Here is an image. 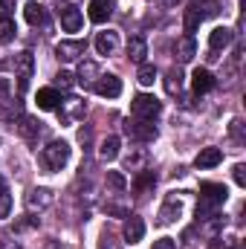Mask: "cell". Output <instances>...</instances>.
<instances>
[{
	"instance_id": "6da1fadb",
	"label": "cell",
	"mask_w": 246,
	"mask_h": 249,
	"mask_svg": "<svg viewBox=\"0 0 246 249\" xmlns=\"http://www.w3.org/2000/svg\"><path fill=\"white\" fill-rule=\"evenodd\" d=\"M226 186L220 183H203L200 186V206H197V217L200 220H209V212H214L217 206L226 203Z\"/></svg>"
},
{
	"instance_id": "7a4b0ae2",
	"label": "cell",
	"mask_w": 246,
	"mask_h": 249,
	"mask_svg": "<svg viewBox=\"0 0 246 249\" xmlns=\"http://www.w3.org/2000/svg\"><path fill=\"white\" fill-rule=\"evenodd\" d=\"M41 162H44L50 171H61L64 165L70 162V145H67L64 139H55V142H50V145L41 151Z\"/></svg>"
},
{
	"instance_id": "3957f363",
	"label": "cell",
	"mask_w": 246,
	"mask_h": 249,
	"mask_svg": "<svg viewBox=\"0 0 246 249\" xmlns=\"http://www.w3.org/2000/svg\"><path fill=\"white\" fill-rule=\"evenodd\" d=\"M130 113H133L136 119H142V122H154V119L162 113V105H159V99H154V96H148V93H139V96H133V102H130Z\"/></svg>"
},
{
	"instance_id": "277c9868",
	"label": "cell",
	"mask_w": 246,
	"mask_h": 249,
	"mask_svg": "<svg viewBox=\"0 0 246 249\" xmlns=\"http://www.w3.org/2000/svg\"><path fill=\"white\" fill-rule=\"evenodd\" d=\"M55 110H58L61 122L75 124L78 119H84V113H87V102H84V99H75V96H70V99H64Z\"/></svg>"
},
{
	"instance_id": "5b68a950",
	"label": "cell",
	"mask_w": 246,
	"mask_h": 249,
	"mask_svg": "<svg viewBox=\"0 0 246 249\" xmlns=\"http://www.w3.org/2000/svg\"><path fill=\"white\" fill-rule=\"evenodd\" d=\"M32 70H35V55H32L29 50H23V53L15 55V72H18V90H20V93L29 87Z\"/></svg>"
},
{
	"instance_id": "8992f818",
	"label": "cell",
	"mask_w": 246,
	"mask_h": 249,
	"mask_svg": "<svg viewBox=\"0 0 246 249\" xmlns=\"http://www.w3.org/2000/svg\"><path fill=\"white\" fill-rule=\"evenodd\" d=\"M180 214H183V197L168 194V200L162 203V209H159V214H157V223H159V226H171Z\"/></svg>"
},
{
	"instance_id": "52a82bcc",
	"label": "cell",
	"mask_w": 246,
	"mask_h": 249,
	"mask_svg": "<svg viewBox=\"0 0 246 249\" xmlns=\"http://www.w3.org/2000/svg\"><path fill=\"white\" fill-rule=\"evenodd\" d=\"M124 133H127L130 139H136V142H154V139H157V127L151 122H142V119L127 122L124 124Z\"/></svg>"
},
{
	"instance_id": "ba28073f",
	"label": "cell",
	"mask_w": 246,
	"mask_h": 249,
	"mask_svg": "<svg viewBox=\"0 0 246 249\" xmlns=\"http://www.w3.org/2000/svg\"><path fill=\"white\" fill-rule=\"evenodd\" d=\"M93 87H96V93H99L102 99H116V96H122V78H116V75H99Z\"/></svg>"
},
{
	"instance_id": "9c48e42d",
	"label": "cell",
	"mask_w": 246,
	"mask_h": 249,
	"mask_svg": "<svg viewBox=\"0 0 246 249\" xmlns=\"http://www.w3.org/2000/svg\"><path fill=\"white\" fill-rule=\"evenodd\" d=\"M119 50V32L107 29V32H99L96 35V53L99 55H113Z\"/></svg>"
},
{
	"instance_id": "30bf717a",
	"label": "cell",
	"mask_w": 246,
	"mask_h": 249,
	"mask_svg": "<svg viewBox=\"0 0 246 249\" xmlns=\"http://www.w3.org/2000/svg\"><path fill=\"white\" fill-rule=\"evenodd\" d=\"M122 235H124L127 244H139V241L145 238V223H142V217L130 214V217L124 220V226H122Z\"/></svg>"
},
{
	"instance_id": "8fae6325",
	"label": "cell",
	"mask_w": 246,
	"mask_h": 249,
	"mask_svg": "<svg viewBox=\"0 0 246 249\" xmlns=\"http://www.w3.org/2000/svg\"><path fill=\"white\" fill-rule=\"evenodd\" d=\"M53 200H55V194L50 191V188H32L29 194H26V206L35 212H41V209H47V206H53Z\"/></svg>"
},
{
	"instance_id": "7c38bea8",
	"label": "cell",
	"mask_w": 246,
	"mask_h": 249,
	"mask_svg": "<svg viewBox=\"0 0 246 249\" xmlns=\"http://www.w3.org/2000/svg\"><path fill=\"white\" fill-rule=\"evenodd\" d=\"M110 15H113V0H90L87 18H90L93 23H105Z\"/></svg>"
},
{
	"instance_id": "4fadbf2b",
	"label": "cell",
	"mask_w": 246,
	"mask_h": 249,
	"mask_svg": "<svg viewBox=\"0 0 246 249\" xmlns=\"http://www.w3.org/2000/svg\"><path fill=\"white\" fill-rule=\"evenodd\" d=\"M55 55H58L61 61H78V58L84 55V41H61V44L55 47Z\"/></svg>"
},
{
	"instance_id": "5bb4252c",
	"label": "cell",
	"mask_w": 246,
	"mask_h": 249,
	"mask_svg": "<svg viewBox=\"0 0 246 249\" xmlns=\"http://www.w3.org/2000/svg\"><path fill=\"white\" fill-rule=\"evenodd\" d=\"M232 41H235V32H232V29H226V26H217V29H211V35H209V47H211V53L226 50Z\"/></svg>"
},
{
	"instance_id": "9a60e30c",
	"label": "cell",
	"mask_w": 246,
	"mask_h": 249,
	"mask_svg": "<svg viewBox=\"0 0 246 249\" xmlns=\"http://www.w3.org/2000/svg\"><path fill=\"white\" fill-rule=\"evenodd\" d=\"M18 133L26 139V142H35L38 139V133H41V122L38 119H32V116H18Z\"/></svg>"
},
{
	"instance_id": "2e32d148",
	"label": "cell",
	"mask_w": 246,
	"mask_h": 249,
	"mask_svg": "<svg viewBox=\"0 0 246 249\" xmlns=\"http://www.w3.org/2000/svg\"><path fill=\"white\" fill-rule=\"evenodd\" d=\"M220 162H223V151H220V148H203V151L197 154V160H194L197 168H214V165H220Z\"/></svg>"
},
{
	"instance_id": "e0dca14e",
	"label": "cell",
	"mask_w": 246,
	"mask_h": 249,
	"mask_svg": "<svg viewBox=\"0 0 246 249\" xmlns=\"http://www.w3.org/2000/svg\"><path fill=\"white\" fill-rule=\"evenodd\" d=\"M23 18L29 26H47V9L41 3H26L23 6Z\"/></svg>"
},
{
	"instance_id": "ac0fdd59",
	"label": "cell",
	"mask_w": 246,
	"mask_h": 249,
	"mask_svg": "<svg viewBox=\"0 0 246 249\" xmlns=\"http://www.w3.org/2000/svg\"><path fill=\"white\" fill-rule=\"evenodd\" d=\"M191 87H194L197 96H203V93H209V90L214 87V75H211L209 70H194V75H191Z\"/></svg>"
},
{
	"instance_id": "d6986e66",
	"label": "cell",
	"mask_w": 246,
	"mask_h": 249,
	"mask_svg": "<svg viewBox=\"0 0 246 249\" xmlns=\"http://www.w3.org/2000/svg\"><path fill=\"white\" fill-rule=\"evenodd\" d=\"M127 55H130V61L145 64V55H148V44H145V38H142V35H136V38H130V41H127Z\"/></svg>"
},
{
	"instance_id": "ffe728a7",
	"label": "cell",
	"mask_w": 246,
	"mask_h": 249,
	"mask_svg": "<svg viewBox=\"0 0 246 249\" xmlns=\"http://www.w3.org/2000/svg\"><path fill=\"white\" fill-rule=\"evenodd\" d=\"M35 102H38V107L41 110H55L58 107V93H55V87H44V90H38V96H35Z\"/></svg>"
},
{
	"instance_id": "44dd1931",
	"label": "cell",
	"mask_w": 246,
	"mask_h": 249,
	"mask_svg": "<svg viewBox=\"0 0 246 249\" xmlns=\"http://www.w3.org/2000/svg\"><path fill=\"white\" fill-rule=\"evenodd\" d=\"M81 23H84V18H81L78 9H64L61 12V29L64 32H78Z\"/></svg>"
},
{
	"instance_id": "7402d4cb",
	"label": "cell",
	"mask_w": 246,
	"mask_h": 249,
	"mask_svg": "<svg viewBox=\"0 0 246 249\" xmlns=\"http://www.w3.org/2000/svg\"><path fill=\"white\" fill-rule=\"evenodd\" d=\"M194 55H197V44H194V38H191V35L180 38V41H177V58H180L183 64H188Z\"/></svg>"
},
{
	"instance_id": "603a6c76",
	"label": "cell",
	"mask_w": 246,
	"mask_h": 249,
	"mask_svg": "<svg viewBox=\"0 0 246 249\" xmlns=\"http://www.w3.org/2000/svg\"><path fill=\"white\" fill-rule=\"evenodd\" d=\"M99 75H102V70H99V64L96 61H81L78 64V78H75V81L90 84V81H96Z\"/></svg>"
},
{
	"instance_id": "cb8c5ba5",
	"label": "cell",
	"mask_w": 246,
	"mask_h": 249,
	"mask_svg": "<svg viewBox=\"0 0 246 249\" xmlns=\"http://www.w3.org/2000/svg\"><path fill=\"white\" fill-rule=\"evenodd\" d=\"M99 157H102L105 162H113V160L119 157V136H107V139L102 142V148H99Z\"/></svg>"
},
{
	"instance_id": "d4e9b609",
	"label": "cell",
	"mask_w": 246,
	"mask_h": 249,
	"mask_svg": "<svg viewBox=\"0 0 246 249\" xmlns=\"http://www.w3.org/2000/svg\"><path fill=\"white\" fill-rule=\"evenodd\" d=\"M203 23V12H200V0L191 3V9H185V32H194Z\"/></svg>"
},
{
	"instance_id": "484cf974",
	"label": "cell",
	"mask_w": 246,
	"mask_h": 249,
	"mask_svg": "<svg viewBox=\"0 0 246 249\" xmlns=\"http://www.w3.org/2000/svg\"><path fill=\"white\" fill-rule=\"evenodd\" d=\"M136 78H139V84H142V87H151V84L157 81V67H154V64H139Z\"/></svg>"
},
{
	"instance_id": "4316f807",
	"label": "cell",
	"mask_w": 246,
	"mask_h": 249,
	"mask_svg": "<svg viewBox=\"0 0 246 249\" xmlns=\"http://www.w3.org/2000/svg\"><path fill=\"white\" fill-rule=\"evenodd\" d=\"M180 87H183V75H180V70H171V72H168V78H165V90H168L171 96H177V93H180Z\"/></svg>"
},
{
	"instance_id": "83f0119b",
	"label": "cell",
	"mask_w": 246,
	"mask_h": 249,
	"mask_svg": "<svg viewBox=\"0 0 246 249\" xmlns=\"http://www.w3.org/2000/svg\"><path fill=\"white\" fill-rule=\"evenodd\" d=\"M105 180H107V186L113 188V191H124V188H127V180H124L122 171H107Z\"/></svg>"
},
{
	"instance_id": "f1b7e54d",
	"label": "cell",
	"mask_w": 246,
	"mask_h": 249,
	"mask_svg": "<svg viewBox=\"0 0 246 249\" xmlns=\"http://www.w3.org/2000/svg\"><path fill=\"white\" fill-rule=\"evenodd\" d=\"M154 183H157V177H154V171H142V174L136 177V183H133V188H136V191L142 194V191H148V188L154 186Z\"/></svg>"
},
{
	"instance_id": "f546056e",
	"label": "cell",
	"mask_w": 246,
	"mask_h": 249,
	"mask_svg": "<svg viewBox=\"0 0 246 249\" xmlns=\"http://www.w3.org/2000/svg\"><path fill=\"white\" fill-rule=\"evenodd\" d=\"M75 84V75L72 72H67V70H61L58 75H55V87H61V90H70Z\"/></svg>"
},
{
	"instance_id": "4dcf8cb0",
	"label": "cell",
	"mask_w": 246,
	"mask_h": 249,
	"mask_svg": "<svg viewBox=\"0 0 246 249\" xmlns=\"http://www.w3.org/2000/svg\"><path fill=\"white\" fill-rule=\"evenodd\" d=\"M15 38V20H0V41H12Z\"/></svg>"
},
{
	"instance_id": "1f68e13d",
	"label": "cell",
	"mask_w": 246,
	"mask_h": 249,
	"mask_svg": "<svg viewBox=\"0 0 246 249\" xmlns=\"http://www.w3.org/2000/svg\"><path fill=\"white\" fill-rule=\"evenodd\" d=\"M9 212H12V194L9 191H0V220L9 217Z\"/></svg>"
},
{
	"instance_id": "d6a6232c",
	"label": "cell",
	"mask_w": 246,
	"mask_h": 249,
	"mask_svg": "<svg viewBox=\"0 0 246 249\" xmlns=\"http://www.w3.org/2000/svg\"><path fill=\"white\" fill-rule=\"evenodd\" d=\"M232 174H235V183H238L241 188H246V165L244 162H238V165L232 168Z\"/></svg>"
},
{
	"instance_id": "836d02e7",
	"label": "cell",
	"mask_w": 246,
	"mask_h": 249,
	"mask_svg": "<svg viewBox=\"0 0 246 249\" xmlns=\"http://www.w3.org/2000/svg\"><path fill=\"white\" fill-rule=\"evenodd\" d=\"M15 12V0H0V20H9Z\"/></svg>"
},
{
	"instance_id": "e575fe53",
	"label": "cell",
	"mask_w": 246,
	"mask_h": 249,
	"mask_svg": "<svg viewBox=\"0 0 246 249\" xmlns=\"http://www.w3.org/2000/svg\"><path fill=\"white\" fill-rule=\"evenodd\" d=\"M203 9H206V12H203V18H211V15H220V6H217L214 0H206V3H203Z\"/></svg>"
},
{
	"instance_id": "d590c367",
	"label": "cell",
	"mask_w": 246,
	"mask_h": 249,
	"mask_svg": "<svg viewBox=\"0 0 246 249\" xmlns=\"http://www.w3.org/2000/svg\"><path fill=\"white\" fill-rule=\"evenodd\" d=\"M154 249H177V241H171V238H159V241H154Z\"/></svg>"
},
{
	"instance_id": "8d00e7d4",
	"label": "cell",
	"mask_w": 246,
	"mask_h": 249,
	"mask_svg": "<svg viewBox=\"0 0 246 249\" xmlns=\"http://www.w3.org/2000/svg\"><path fill=\"white\" fill-rule=\"evenodd\" d=\"M142 162H145V157H142V154H133V157H127V168H130V171H133V168H139Z\"/></svg>"
},
{
	"instance_id": "74e56055",
	"label": "cell",
	"mask_w": 246,
	"mask_h": 249,
	"mask_svg": "<svg viewBox=\"0 0 246 249\" xmlns=\"http://www.w3.org/2000/svg\"><path fill=\"white\" fill-rule=\"evenodd\" d=\"M9 90H12V87H9V81H6V78H0V105H3L6 99H12V96H9Z\"/></svg>"
},
{
	"instance_id": "f35d334b",
	"label": "cell",
	"mask_w": 246,
	"mask_h": 249,
	"mask_svg": "<svg viewBox=\"0 0 246 249\" xmlns=\"http://www.w3.org/2000/svg\"><path fill=\"white\" fill-rule=\"evenodd\" d=\"M0 249H20V244H15V241H0Z\"/></svg>"
},
{
	"instance_id": "ab89813d",
	"label": "cell",
	"mask_w": 246,
	"mask_h": 249,
	"mask_svg": "<svg viewBox=\"0 0 246 249\" xmlns=\"http://www.w3.org/2000/svg\"><path fill=\"white\" fill-rule=\"evenodd\" d=\"M162 3H165V6H177L180 0H162Z\"/></svg>"
},
{
	"instance_id": "60d3db41",
	"label": "cell",
	"mask_w": 246,
	"mask_h": 249,
	"mask_svg": "<svg viewBox=\"0 0 246 249\" xmlns=\"http://www.w3.org/2000/svg\"><path fill=\"white\" fill-rule=\"evenodd\" d=\"M0 191H6V183H3V177H0Z\"/></svg>"
},
{
	"instance_id": "b9f144b4",
	"label": "cell",
	"mask_w": 246,
	"mask_h": 249,
	"mask_svg": "<svg viewBox=\"0 0 246 249\" xmlns=\"http://www.w3.org/2000/svg\"><path fill=\"white\" fill-rule=\"evenodd\" d=\"M229 249H238V247H229Z\"/></svg>"
}]
</instances>
